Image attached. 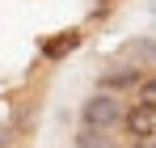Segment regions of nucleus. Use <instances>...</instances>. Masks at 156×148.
Masks as SVG:
<instances>
[{
    "instance_id": "obj_7",
    "label": "nucleus",
    "mask_w": 156,
    "mask_h": 148,
    "mask_svg": "<svg viewBox=\"0 0 156 148\" xmlns=\"http://www.w3.org/2000/svg\"><path fill=\"white\" fill-rule=\"evenodd\" d=\"M135 102H144V106H152L156 110V72H148L139 80V89H135Z\"/></svg>"
},
{
    "instance_id": "obj_8",
    "label": "nucleus",
    "mask_w": 156,
    "mask_h": 148,
    "mask_svg": "<svg viewBox=\"0 0 156 148\" xmlns=\"http://www.w3.org/2000/svg\"><path fill=\"white\" fill-rule=\"evenodd\" d=\"M127 148H156L152 140H135V144H127Z\"/></svg>"
},
{
    "instance_id": "obj_3",
    "label": "nucleus",
    "mask_w": 156,
    "mask_h": 148,
    "mask_svg": "<svg viewBox=\"0 0 156 148\" xmlns=\"http://www.w3.org/2000/svg\"><path fill=\"white\" fill-rule=\"evenodd\" d=\"M122 131H127V140H156V110L152 106H144V102H127V110H122Z\"/></svg>"
},
{
    "instance_id": "obj_6",
    "label": "nucleus",
    "mask_w": 156,
    "mask_h": 148,
    "mask_svg": "<svg viewBox=\"0 0 156 148\" xmlns=\"http://www.w3.org/2000/svg\"><path fill=\"white\" fill-rule=\"evenodd\" d=\"M72 148H114V140H110L105 131H89V127H80L76 140H72Z\"/></svg>"
},
{
    "instance_id": "obj_1",
    "label": "nucleus",
    "mask_w": 156,
    "mask_h": 148,
    "mask_svg": "<svg viewBox=\"0 0 156 148\" xmlns=\"http://www.w3.org/2000/svg\"><path fill=\"white\" fill-rule=\"evenodd\" d=\"M122 110H127V102L118 98V93H101V89H93L84 106H80V127H89V131H118L122 127Z\"/></svg>"
},
{
    "instance_id": "obj_2",
    "label": "nucleus",
    "mask_w": 156,
    "mask_h": 148,
    "mask_svg": "<svg viewBox=\"0 0 156 148\" xmlns=\"http://www.w3.org/2000/svg\"><path fill=\"white\" fill-rule=\"evenodd\" d=\"M144 68H135V64H114V68H105L101 76H97V89H101V93H118V98H122V93H135V89H139V80H144Z\"/></svg>"
},
{
    "instance_id": "obj_9",
    "label": "nucleus",
    "mask_w": 156,
    "mask_h": 148,
    "mask_svg": "<svg viewBox=\"0 0 156 148\" xmlns=\"http://www.w3.org/2000/svg\"><path fill=\"white\" fill-rule=\"evenodd\" d=\"M152 144H156V140H152Z\"/></svg>"
},
{
    "instance_id": "obj_4",
    "label": "nucleus",
    "mask_w": 156,
    "mask_h": 148,
    "mask_svg": "<svg viewBox=\"0 0 156 148\" xmlns=\"http://www.w3.org/2000/svg\"><path fill=\"white\" fill-rule=\"evenodd\" d=\"M80 47V30H63V34H51L42 38V59H63Z\"/></svg>"
},
{
    "instance_id": "obj_5",
    "label": "nucleus",
    "mask_w": 156,
    "mask_h": 148,
    "mask_svg": "<svg viewBox=\"0 0 156 148\" xmlns=\"http://www.w3.org/2000/svg\"><path fill=\"white\" fill-rule=\"evenodd\" d=\"M156 59V43L152 38H135V43H127V51H122V64H135V68H144V64H152Z\"/></svg>"
}]
</instances>
